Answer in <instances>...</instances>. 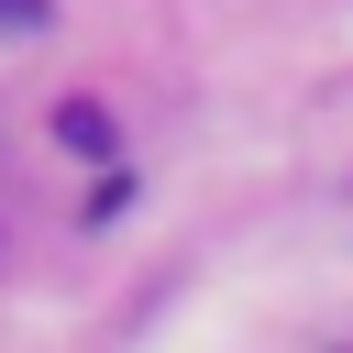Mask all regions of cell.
I'll return each instance as SVG.
<instances>
[{
  "mask_svg": "<svg viewBox=\"0 0 353 353\" xmlns=\"http://www.w3.org/2000/svg\"><path fill=\"white\" fill-rule=\"evenodd\" d=\"M55 132H66L77 154H99V143H110V110H99V99H66V110H55Z\"/></svg>",
  "mask_w": 353,
  "mask_h": 353,
  "instance_id": "obj_1",
  "label": "cell"
},
{
  "mask_svg": "<svg viewBox=\"0 0 353 353\" xmlns=\"http://www.w3.org/2000/svg\"><path fill=\"white\" fill-rule=\"evenodd\" d=\"M44 22V0H0V33H33Z\"/></svg>",
  "mask_w": 353,
  "mask_h": 353,
  "instance_id": "obj_2",
  "label": "cell"
}]
</instances>
